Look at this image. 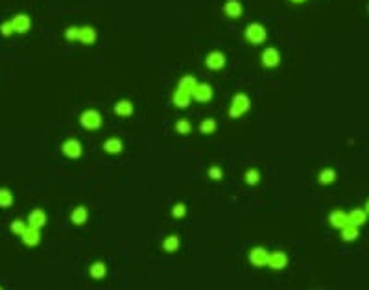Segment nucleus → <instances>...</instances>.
I'll return each instance as SVG.
<instances>
[{"label":"nucleus","mask_w":369,"mask_h":290,"mask_svg":"<svg viewBox=\"0 0 369 290\" xmlns=\"http://www.w3.org/2000/svg\"><path fill=\"white\" fill-rule=\"evenodd\" d=\"M244 181L248 185H257L260 181V172L257 168H249L244 172Z\"/></svg>","instance_id":"29"},{"label":"nucleus","mask_w":369,"mask_h":290,"mask_svg":"<svg viewBox=\"0 0 369 290\" xmlns=\"http://www.w3.org/2000/svg\"><path fill=\"white\" fill-rule=\"evenodd\" d=\"M365 213H367V216H369V200H367V203H365Z\"/></svg>","instance_id":"36"},{"label":"nucleus","mask_w":369,"mask_h":290,"mask_svg":"<svg viewBox=\"0 0 369 290\" xmlns=\"http://www.w3.org/2000/svg\"><path fill=\"white\" fill-rule=\"evenodd\" d=\"M290 2L292 4H305L306 0H290Z\"/></svg>","instance_id":"35"},{"label":"nucleus","mask_w":369,"mask_h":290,"mask_svg":"<svg viewBox=\"0 0 369 290\" xmlns=\"http://www.w3.org/2000/svg\"><path fill=\"white\" fill-rule=\"evenodd\" d=\"M20 238H22V242H24L26 246H30V248L37 246V244L41 242V229L28 226V227H26V231L20 235Z\"/></svg>","instance_id":"13"},{"label":"nucleus","mask_w":369,"mask_h":290,"mask_svg":"<svg viewBox=\"0 0 369 290\" xmlns=\"http://www.w3.org/2000/svg\"><path fill=\"white\" fill-rule=\"evenodd\" d=\"M89 220V209L85 205H78V207L72 209V213H70V222L74 226H85Z\"/></svg>","instance_id":"15"},{"label":"nucleus","mask_w":369,"mask_h":290,"mask_svg":"<svg viewBox=\"0 0 369 290\" xmlns=\"http://www.w3.org/2000/svg\"><path fill=\"white\" fill-rule=\"evenodd\" d=\"M61 152H63V155L68 157V159H80L83 155V144L78 139L70 137V139H67L63 144H61Z\"/></svg>","instance_id":"4"},{"label":"nucleus","mask_w":369,"mask_h":290,"mask_svg":"<svg viewBox=\"0 0 369 290\" xmlns=\"http://www.w3.org/2000/svg\"><path fill=\"white\" fill-rule=\"evenodd\" d=\"M341 240L344 242H355L356 238L360 237V227L355 226V224H347L345 227H341Z\"/></svg>","instance_id":"21"},{"label":"nucleus","mask_w":369,"mask_h":290,"mask_svg":"<svg viewBox=\"0 0 369 290\" xmlns=\"http://www.w3.org/2000/svg\"><path fill=\"white\" fill-rule=\"evenodd\" d=\"M172 216L174 218H184L187 216V205L184 203H175L174 207H172Z\"/></svg>","instance_id":"33"},{"label":"nucleus","mask_w":369,"mask_h":290,"mask_svg":"<svg viewBox=\"0 0 369 290\" xmlns=\"http://www.w3.org/2000/svg\"><path fill=\"white\" fill-rule=\"evenodd\" d=\"M0 34L4 35V37H11L15 34L13 25H11V20H4L2 25H0Z\"/></svg>","instance_id":"34"},{"label":"nucleus","mask_w":369,"mask_h":290,"mask_svg":"<svg viewBox=\"0 0 369 290\" xmlns=\"http://www.w3.org/2000/svg\"><path fill=\"white\" fill-rule=\"evenodd\" d=\"M11 25H13L15 34H28L30 28H32V19L26 13H17L11 19Z\"/></svg>","instance_id":"9"},{"label":"nucleus","mask_w":369,"mask_h":290,"mask_svg":"<svg viewBox=\"0 0 369 290\" xmlns=\"http://www.w3.org/2000/svg\"><path fill=\"white\" fill-rule=\"evenodd\" d=\"M209 178L213 179V181H222V179H224V170H222V166H218V164L210 166V168H209Z\"/></svg>","instance_id":"32"},{"label":"nucleus","mask_w":369,"mask_h":290,"mask_svg":"<svg viewBox=\"0 0 369 290\" xmlns=\"http://www.w3.org/2000/svg\"><path fill=\"white\" fill-rule=\"evenodd\" d=\"M15 202L13 192H11L8 187H0V209H8L11 207Z\"/></svg>","instance_id":"26"},{"label":"nucleus","mask_w":369,"mask_h":290,"mask_svg":"<svg viewBox=\"0 0 369 290\" xmlns=\"http://www.w3.org/2000/svg\"><path fill=\"white\" fill-rule=\"evenodd\" d=\"M196 85H198V80H196L192 74H187V76H183L179 80V83H177V87L183 89V91H187V92H190V94H192V91L196 89Z\"/></svg>","instance_id":"25"},{"label":"nucleus","mask_w":369,"mask_h":290,"mask_svg":"<svg viewBox=\"0 0 369 290\" xmlns=\"http://www.w3.org/2000/svg\"><path fill=\"white\" fill-rule=\"evenodd\" d=\"M80 124L89 131L100 130L103 124V116L102 113L96 111V109H85V111L80 115Z\"/></svg>","instance_id":"3"},{"label":"nucleus","mask_w":369,"mask_h":290,"mask_svg":"<svg viewBox=\"0 0 369 290\" xmlns=\"http://www.w3.org/2000/svg\"><path fill=\"white\" fill-rule=\"evenodd\" d=\"M214 98V89L210 83L207 82H198V85H196V89L192 91V100L199 102V104H207V102H210Z\"/></svg>","instance_id":"6"},{"label":"nucleus","mask_w":369,"mask_h":290,"mask_svg":"<svg viewBox=\"0 0 369 290\" xmlns=\"http://www.w3.org/2000/svg\"><path fill=\"white\" fill-rule=\"evenodd\" d=\"M28 226H32V227H37V229H41V227H44L46 226V213H44L43 209H34L32 213L28 214Z\"/></svg>","instance_id":"17"},{"label":"nucleus","mask_w":369,"mask_h":290,"mask_svg":"<svg viewBox=\"0 0 369 290\" xmlns=\"http://www.w3.org/2000/svg\"><path fill=\"white\" fill-rule=\"evenodd\" d=\"M227 65V58H225L224 52L220 50H210L207 56H205V67L209 70H222V68Z\"/></svg>","instance_id":"5"},{"label":"nucleus","mask_w":369,"mask_h":290,"mask_svg":"<svg viewBox=\"0 0 369 290\" xmlns=\"http://www.w3.org/2000/svg\"><path fill=\"white\" fill-rule=\"evenodd\" d=\"M172 104H174L175 107H179V109H187V107L192 104V94L177 87L172 92Z\"/></svg>","instance_id":"12"},{"label":"nucleus","mask_w":369,"mask_h":290,"mask_svg":"<svg viewBox=\"0 0 369 290\" xmlns=\"http://www.w3.org/2000/svg\"><path fill=\"white\" fill-rule=\"evenodd\" d=\"M65 39L67 41H78L80 39V26H68L67 30H65Z\"/></svg>","instance_id":"31"},{"label":"nucleus","mask_w":369,"mask_h":290,"mask_svg":"<svg viewBox=\"0 0 369 290\" xmlns=\"http://www.w3.org/2000/svg\"><path fill=\"white\" fill-rule=\"evenodd\" d=\"M179 246H181V240L177 235H166L165 240H163V250H165L166 253H175L179 250Z\"/></svg>","instance_id":"23"},{"label":"nucleus","mask_w":369,"mask_h":290,"mask_svg":"<svg viewBox=\"0 0 369 290\" xmlns=\"http://www.w3.org/2000/svg\"><path fill=\"white\" fill-rule=\"evenodd\" d=\"M224 15L229 19H240L244 15V6L240 0H225Z\"/></svg>","instance_id":"11"},{"label":"nucleus","mask_w":369,"mask_h":290,"mask_svg":"<svg viewBox=\"0 0 369 290\" xmlns=\"http://www.w3.org/2000/svg\"><path fill=\"white\" fill-rule=\"evenodd\" d=\"M89 274H91L92 279H103L107 276V266L103 261H94L89 266Z\"/></svg>","instance_id":"22"},{"label":"nucleus","mask_w":369,"mask_h":290,"mask_svg":"<svg viewBox=\"0 0 369 290\" xmlns=\"http://www.w3.org/2000/svg\"><path fill=\"white\" fill-rule=\"evenodd\" d=\"M336 178H338V174H336L334 168H323L318 174V181H320L321 185H332L336 181Z\"/></svg>","instance_id":"24"},{"label":"nucleus","mask_w":369,"mask_h":290,"mask_svg":"<svg viewBox=\"0 0 369 290\" xmlns=\"http://www.w3.org/2000/svg\"><path fill=\"white\" fill-rule=\"evenodd\" d=\"M96 39H98V32H96V28L94 26H80V43L82 44H94L96 43Z\"/></svg>","instance_id":"14"},{"label":"nucleus","mask_w":369,"mask_h":290,"mask_svg":"<svg viewBox=\"0 0 369 290\" xmlns=\"http://www.w3.org/2000/svg\"><path fill=\"white\" fill-rule=\"evenodd\" d=\"M133 111H135V106H133L131 100H127V98H122L115 104V113L122 118H127V116H131Z\"/></svg>","instance_id":"18"},{"label":"nucleus","mask_w":369,"mask_h":290,"mask_svg":"<svg viewBox=\"0 0 369 290\" xmlns=\"http://www.w3.org/2000/svg\"><path fill=\"white\" fill-rule=\"evenodd\" d=\"M26 227H28V222H22L20 218H15L13 222H11L10 229H11V233H13V235L20 237V235H22V233L26 231Z\"/></svg>","instance_id":"30"},{"label":"nucleus","mask_w":369,"mask_h":290,"mask_svg":"<svg viewBox=\"0 0 369 290\" xmlns=\"http://www.w3.org/2000/svg\"><path fill=\"white\" fill-rule=\"evenodd\" d=\"M216 130H218V122L214 120V118H203L201 124H199V131L203 135H213Z\"/></svg>","instance_id":"27"},{"label":"nucleus","mask_w":369,"mask_h":290,"mask_svg":"<svg viewBox=\"0 0 369 290\" xmlns=\"http://www.w3.org/2000/svg\"><path fill=\"white\" fill-rule=\"evenodd\" d=\"M244 37H246V41H248L249 44L258 46V44L266 43L268 30L266 26L260 25V22H249V25L246 26V30H244Z\"/></svg>","instance_id":"2"},{"label":"nucleus","mask_w":369,"mask_h":290,"mask_svg":"<svg viewBox=\"0 0 369 290\" xmlns=\"http://www.w3.org/2000/svg\"><path fill=\"white\" fill-rule=\"evenodd\" d=\"M268 266L272 268V270H284L288 266V255L281 250H277V252L270 253V259H268Z\"/></svg>","instance_id":"10"},{"label":"nucleus","mask_w":369,"mask_h":290,"mask_svg":"<svg viewBox=\"0 0 369 290\" xmlns=\"http://www.w3.org/2000/svg\"><path fill=\"white\" fill-rule=\"evenodd\" d=\"M347 216H349L351 224H355V226H358V227L365 226V222H367V213H365V209H362V207L351 209L349 213H347Z\"/></svg>","instance_id":"20"},{"label":"nucleus","mask_w":369,"mask_h":290,"mask_svg":"<svg viewBox=\"0 0 369 290\" xmlns=\"http://www.w3.org/2000/svg\"><path fill=\"white\" fill-rule=\"evenodd\" d=\"M251 109V98L246 92H236L229 104V118H240Z\"/></svg>","instance_id":"1"},{"label":"nucleus","mask_w":369,"mask_h":290,"mask_svg":"<svg viewBox=\"0 0 369 290\" xmlns=\"http://www.w3.org/2000/svg\"><path fill=\"white\" fill-rule=\"evenodd\" d=\"M175 133L179 135H190L192 133V122L189 118H179L175 122Z\"/></svg>","instance_id":"28"},{"label":"nucleus","mask_w":369,"mask_h":290,"mask_svg":"<svg viewBox=\"0 0 369 290\" xmlns=\"http://www.w3.org/2000/svg\"><path fill=\"white\" fill-rule=\"evenodd\" d=\"M260 63H262L266 68L279 67V65H281V52H279V49H275V46H268V49H264L262 54H260Z\"/></svg>","instance_id":"7"},{"label":"nucleus","mask_w":369,"mask_h":290,"mask_svg":"<svg viewBox=\"0 0 369 290\" xmlns=\"http://www.w3.org/2000/svg\"><path fill=\"white\" fill-rule=\"evenodd\" d=\"M103 152L109 155H118L122 154V150H124V142H122L118 137H109V139L103 142Z\"/></svg>","instance_id":"19"},{"label":"nucleus","mask_w":369,"mask_h":290,"mask_svg":"<svg viewBox=\"0 0 369 290\" xmlns=\"http://www.w3.org/2000/svg\"><path fill=\"white\" fill-rule=\"evenodd\" d=\"M268 259H270V252L262 246L253 248L251 252H249V262H251L253 266H257V268L268 266Z\"/></svg>","instance_id":"8"},{"label":"nucleus","mask_w":369,"mask_h":290,"mask_svg":"<svg viewBox=\"0 0 369 290\" xmlns=\"http://www.w3.org/2000/svg\"><path fill=\"white\" fill-rule=\"evenodd\" d=\"M329 224L332 227H336V229H341V227H345L349 224V216H347L345 211L336 209V211H332V213L329 214Z\"/></svg>","instance_id":"16"}]
</instances>
